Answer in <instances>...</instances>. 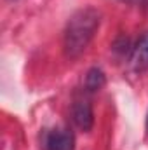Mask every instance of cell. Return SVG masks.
<instances>
[{
	"label": "cell",
	"instance_id": "obj_2",
	"mask_svg": "<svg viewBox=\"0 0 148 150\" xmlns=\"http://www.w3.org/2000/svg\"><path fill=\"white\" fill-rule=\"evenodd\" d=\"M72 119H73L75 126L80 131H91L92 124H94V113H92V105L89 101V98H75L73 105H72Z\"/></svg>",
	"mask_w": 148,
	"mask_h": 150
},
{
	"label": "cell",
	"instance_id": "obj_6",
	"mask_svg": "<svg viewBox=\"0 0 148 150\" xmlns=\"http://www.w3.org/2000/svg\"><path fill=\"white\" fill-rule=\"evenodd\" d=\"M134 2H143V0H134Z\"/></svg>",
	"mask_w": 148,
	"mask_h": 150
},
{
	"label": "cell",
	"instance_id": "obj_1",
	"mask_svg": "<svg viewBox=\"0 0 148 150\" xmlns=\"http://www.w3.org/2000/svg\"><path fill=\"white\" fill-rule=\"evenodd\" d=\"M99 21L101 14L94 7L80 9L70 18L65 28V42H63L65 54L68 58H77L87 49L94 33L99 28Z\"/></svg>",
	"mask_w": 148,
	"mask_h": 150
},
{
	"label": "cell",
	"instance_id": "obj_3",
	"mask_svg": "<svg viewBox=\"0 0 148 150\" xmlns=\"http://www.w3.org/2000/svg\"><path fill=\"white\" fill-rule=\"evenodd\" d=\"M131 68L136 74H143L148 70V32L138 38L131 51Z\"/></svg>",
	"mask_w": 148,
	"mask_h": 150
},
{
	"label": "cell",
	"instance_id": "obj_4",
	"mask_svg": "<svg viewBox=\"0 0 148 150\" xmlns=\"http://www.w3.org/2000/svg\"><path fill=\"white\" fill-rule=\"evenodd\" d=\"M75 138L72 131L59 127L52 129L45 138V150H73Z\"/></svg>",
	"mask_w": 148,
	"mask_h": 150
},
{
	"label": "cell",
	"instance_id": "obj_5",
	"mask_svg": "<svg viewBox=\"0 0 148 150\" xmlns=\"http://www.w3.org/2000/svg\"><path fill=\"white\" fill-rule=\"evenodd\" d=\"M85 91L87 93H98L105 87L106 84V77H105V72L101 68H91L87 75H85Z\"/></svg>",
	"mask_w": 148,
	"mask_h": 150
}]
</instances>
